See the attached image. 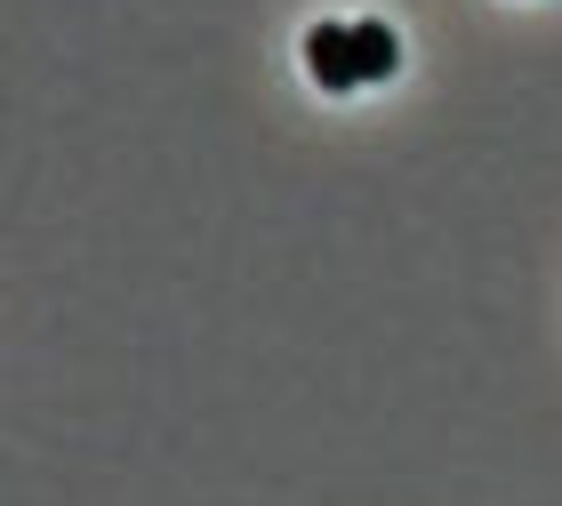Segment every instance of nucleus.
Segmentation results:
<instances>
[{
	"label": "nucleus",
	"mask_w": 562,
	"mask_h": 506,
	"mask_svg": "<svg viewBox=\"0 0 562 506\" xmlns=\"http://www.w3.org/2000/svg\"><path fill=\"white\" fill-rule=\"evenodd\" d=\"M305 65H314L322 89H362V65H353V24H314V33H305Z\"/></svg>",
	"instance_id": "f257e3e1"
},
{
	"label": "nucleus",
	"mask_w": 562,
	"mask_h": 506,
	"mask_svg": "<svg viewBox=\"0 0 562 506\" xmlns=\"http://www.w3.org/2000/svg\"><path fill=\"white\" fill-rule=\"evenodd\" d=\"M353 65H362V81H386V72L402 65L394 24H378V16H362V24H353Z\"/></svg>",
	"instance_id": "f03ea898"
}]
</instances>
